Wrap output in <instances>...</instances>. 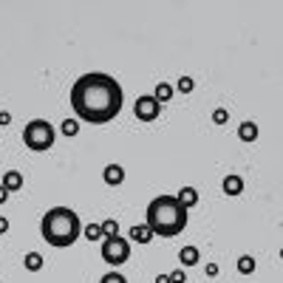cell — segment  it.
Wrapping results in <instances>:
<instances>
[{
	"instance_id": "obj_29",
	"label": "cell",
	"mask_w": 283,
	"mask_h": 283,
	"mask_svg": "<svg viewBox=\"0 0 283 283\" xmlns=\"http://www.w3.org/2000/svg\"><path fill=\"white\" fill-rule=\"evenodd\" d=\"M281 258H283V250H281Z\"/></svg>"
},
{
	"instance_id": "obj_12",
	"label": "cell",
	"mask_w": 283,
	"mask_h": 283,
	"mask_svg": "<svg viewBox=\"0 0 283 283\" xmlns=\"http://www.w3.org/2000/svg\"><path fill=\"white\" fill-rule=\"evenodd\" d=\"M258 133H261V131H258L255 122H241V125H238V139H241V142H255Z\"/></svg>"
},
{
	"instance_id": "obj_22",
	"label": "cell",
	"mask_w": 283,
	"mask_h": 283,
	"mask_svg": "<svg viewBox=\"0 0 283 283\" xmlns=\"http://www.w3.org/2000/svg\"><path fill=\"white\" fill-rule=\"evenodd\" d=\"M213 122H216V125H227V122H230V114H227L224 108H216V114H213Z\"/></svg>"
},
{
	"instance_id": "obj_1",
	"label": "cell",
	"mask_w": 283,
	"mask_h": 283,
	"mask_svg": "<svg viewBox=\"0 0 283 283\" xmlns=\"http://www.w3.org/2000/svg\"><path fill=\"white\" fill-rule=\"evenodd\" d=\"M122 100H125L122 85L111 74L91 71L71 85V108L77 119H83L88 125H105L117 119L122 111Z\"/></svg>"
},
{
	"instance_id": "obj_5",
	"label": "cell",
	"mask_w": 283,
	"mask_h": 283,
	"mask_svg": "<svg viewBox=\"0 0 283 283\" xmlns=\"http://www.w3.org/2000/svg\"><path fill=\"white\" fill-rule=\"evenodd\" d=\"M102 261L111 264V266H122L128 258H131V241L122 238V235H111L102 241Z\"/></svg>"
},
{
	"instance_id": "obj_19",
	"label": "cell",
	"mask_w": 283,
	"mask_h": 283,
	"mask_svg": "<svg viewBox=\"0 0 283 283\" xmlns=\"http://www.w3.org/2000/svg\"><path fill=\"white\" fill-rule=\"evenodd\" d=\"M102 233H105V238H111V235H119V224L114 221V218L102 221Z\"/></svg>"
},
{
	"instance_id": "obj_6",
	"label": "cell",
	"mask_w": 283,
	"mask_h": 283,
	"mask_svg": "<svg viewBox=\"0 0 283 283\" xmlns=\"http://www.w3.org/2000/svg\"><path fill=\"white\" fill-rule=\"evenodd\" d=\"M133 114H136V119H142V122H153V119H159V114H162V102H156L153 94H142V97L133 102Z\"/></svg>"
},
{
	"instance_id": "obj_9",
	"label": "cell",
	"mask_w": 283,
	"mask_h": 283,
	"mask_svg": "<svg viewBox=\"0 0 283 283\" xmlns=\"http://www.w3.org/2000/svg\"><path fill=\"white\" fill-rule=\"evenodd\" d=\"M0 184H3L9 193H17V190L23 187V173H17V170H6V173H3V182H0Z\"/></svg>"
},
{
	"instance_id": "obj_25",
	"label": "cell",
	"mask_w": 283,
	"mask_h": 283,
	"mask_svg": "<svg viewBox=\"0 0 283 283\" xmlns=\"http://www.w3.org/2000/svg\"><path fill=\"white\" fill-rule=\"evenodd\" d=\"M9 122H12V114H9V111H0V125H3V128H6V125H9Z\"/></svg>"
},
{
	"instance_id": "obj_3",
	"label": "cell",
	"mask_w": 283,
	"mask_h": 283,
	"mask_svg": "<svg viewBox=\"0 0 283 283\" xmlns=\"http://www.w3.org/2000/svg\"><path fill=\"white\" fill-rule=\"evenodd\" d=\"M40 235L49 247L66 250L83 235V221L71 207H51L40 221Z\"/></svg>"
},
{
	"instance_id": "obj_7",
	"label": "cell",
	"mask_w": 283,
	"mask_h": 283,
	"mask_svg": "<svg viewBox=\"0 0 283 283\" xmlns=\"http://www.w3.org/2000/svg\"><path fill=\"white\" fill-rule=\"evenodd\" d=\"M102 182L108 184V187H119V184L125 182V167L122 165H108L102 170Z\"/></svg>"
},
{
	"instance_id": "obj_17",
	"label": "cell",
	"mask_w": 283,
	"mask_h": 283,
	"mask_svg": "<svg viewBox=\"0 0 283 283\" xmlns=\"http://www.w3.org/2000/svg\"><path fill=\"white\" fill-rule=\"evenodd\" d=\"M238 272H241V275H252V272H255V258H252V255H241V258H238Z\"/></svg>"
},
{
	"instance_id": "obj_28",
	"label": "cell",
	"mask_w": 283,
	"mask_h": 283,
	"mask_svg": "<svg viewBox=\"0 0 283 283\" xmlns=\"http://www.w3.org/2000/svg\"><path fill=\"white\" fill-rule=\"evenodd\" d=\"M156 283H170V275H156Z\"/></svg>"
},
{
	"instance_id": "obj_20",
	"label": "cell",
	"mask_w": 283,
	"mask_h": 283,
	"mask_svg": "<svg viewBox=\"0 0 283 283\" xmlns=\"http://www.w3.org/2000/svg\"><path fill=\"white\" fill-rule=\"evenodd\" d=\"M63 133L66 136H77L80 133V122H77V119H66V122H63Z\"/></svg>"
},
{
	"instance_id": "obj_4",
	"label": "cell",
	"mask_w": 283,
	"mask_h": 283,
	"mask_svg": "<svg viewBox=\"0 0 283 283\" xmlns=\"http://www.w3.org/2000/svg\"><path fill=\"white\" fill-rule=\"evenodd\" d=\"M54 125L46 122V119H34L26 125V131H23V142H26V148L34 150V153H43V150H51L54 148Z\"/></svg>"
},
{
	"instance_id": "obj_24",
	"label": "cell",
	"mask_w": 283,
	"mask_h": 283,
	"mask_svg": "<svg viewBox=\"0 0 283 283\" xmlns=\"http://www.w3.org/2000/svg\"><path fill=\"white\" fill-rule=\"evenodd\" d=\"M204 272H207V278H216L221 269H218V264H207V269H204Z\"/></svg>"
},
{
	"instance_id": "obj_13",
	"label": "cell",
	"mask_w": 283,
	"mask_h": 283,
	"mask_svg": "<svg viewBox=\"0 0 283 283\" xmlns=\"http://www.w3.org/2000/svg\"><path fill=\"white\" fill-rule=\"evenodd\" d=\"M179 264L182 266H196L199 264V247H184L179 252Z\"/></svg>"
},
{
	"instance_id": "obj_23",
	"label": "cell",
	"mask_w": 283,
	"mask_h": 283,
	"mask_svg": "<svg viewBox=\"0 0 283 283\" xmlns=\"http://www.w3.org/2000/svg\"><path fill=\"white\" fill-rule=\"evenodd\" d=\"M170 283H187L184 269H173V272H170Z\"/></svg>"
},
{
	"instance_id": "obj_26",
	"label": "cell",
	"mask_w": 283,
	"mask_h": 283,
	"mask_svg": "<svg viewBox=\"0 0 283 283\" xmlns=\"http://www.w3.org/2000/svg\"><path fill=\"white\" fill-rule=\"evenodd\" d=\"M6 233H9V218L0 216V235H6Z\"/></svg>"
},
{
	"instance_id": "obj_2",
	"label": "cell",
	"mask_w": 283,
	"mask_h": 283,
	"mask_svg": "<svg viewBox=\"0 0 283 283\" xmlns=\"http://www.w3.org/2000/svg\"><path fill=\"white\" fill-rule=\"evenodd\" d=\"M187 207L176 196H156L148 204V213H145V224L150 227V233L156 238H176L184 233L187 227Z\"/></svg>"
},
{
	"instance_id": "obj_16",
	"label": "cell",
	"mask_w": 283,
	"mask_h": 283,
	"mask_svg": "<svg viewBox=\"0 0 283 283\" xmlns=\"http://www.w3.org/2000/svg\"><path fill=\"white\" fill-rule=\"evenodd\" d=\"M83 235L88 238V241H100V238H105V233H102V224H85V227H83Z\"/></svg>"
},
{
	"instance_id": "obj_8",
	"label": "cell",
	"mask_w": 283,
	"mask_h": 283,
	"mask_svg": "<svg viewBox=\"0 0 283 283\" xmlns=\"http://www.w3.org/2000/svg\"><path fill=\"white\" fill-rule=\"evenodd\" d=\"M221 187H224V193H227V196H241V193H244V179H241V176H235V173H230V176H224Z\"/></svg>"
},
{
	"instance_id": "obj_18",
	"label": "cell",
	"mask_w": 283,
	"mask_h": 283,
	"mask_svg": "<svg viewBox=\"0 0 283 283\" xmlns=\"http://www.w3.org/2000/svg\"><path fill=\"white\" fill-rule=\"evenodd\" d=\"M176 91H179V94H193V91H196V80L182 77V80H179V85H176Z\"/></svg>"
},
{
	"instance_id": "obj_27",
	"label": "cell",
	"mask_w": 283,
	"mask_h": 283,
	"mask_svg": "<svg viewBox=\"0 0 283 283\" xmlns=\"http://www.w3.org/2000/svg\"><path fill=\"white\" fill-rule=\"evenodd\" d=\"M6 199H9V190H6V187L0 184V204H6Z\"/></svg>"
},
{
	"instance_id": "obj_21",
	"label": "cell",
	"mask_w": 283,
	"mask_h": 283,
	"mask_svg": "<svg viewBox=\"0 0 283 283\" xmlns=\"http://www.w3.org/2000/svg\"><path fill=\"white\" fill-rule=\"evenodd\" d=\"M100 283H128V278H125V275H119V272H108V275H102Z\"/></svg>"
},
{
	"instance_id": "obj_15",
	"label": "cell",
	"mask_w": 283,
	"mask_h": 283,
	"mask_svg": "<svg viewBox=\"0 0 283 283\" xmlns=\"http://www.w3.org/2000/svg\"><path fill=\"white\" fill-rule=\"evenodd\" d=\"M23 264H26L29 272H40V269H43V255H40V252H29V255L23 258Z\"/></svg>"
},
{
	"instance_id": "obj_14",
	"label": "cell",
	"mask_w": 283,
	"mask_h": 283,
	"mask_svg": "<svg viewBox=\"0 0 283 283\" xmlns=\"http://www.w3.org/2000/svg\"><path fill=\"white\" fill-rule=\"evenodd\" d=\"M153 97H156V102H170L173 100V85L159 83L156 88H153Z\"/></svg>"
},
{
	"instance_id": "obj_10",
	"label": "cell",
	"mask_w": 283,
	"mask_h": 283,
	"mask_svg": "<svg viewBox=\"0 0 283 283\" xmlns=\"http://www.w3.org/2000/svg\"><path fill=\"white\" fill-rule=\"evenodd\" d=\"M131 238H133L136 244H150V241H153V238H156V235L150 233V227L148 224H136V227H131Z\"/></svg>"
},
{
	"instance_id": "obj_11",
	"label": "cell",
	"mask_w": 283,
	"mask_h": 283,
	"mask_svg": "<svg viewBox=\"0 0 283 283\" xmlns=\"http://www.w3.org/2000/svg\"><path fill=\"white\" fill-rule=\"evenodd\" d=\"M176 199L182 201V204H184V207H187V210H193V207L199 204V190H196V187H182Z\"/></svg>"
}]
</instances>
